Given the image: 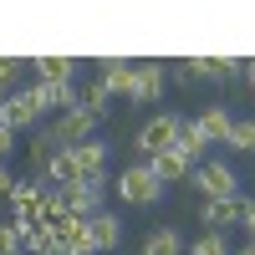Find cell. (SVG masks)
I'll list each match as a JSON object with an SVG mask.
<instances>
[{"label":"cell","instance_id":"obj_1","mask_svg":"<svg viewBox=\"0 0 255 255\" xmlns=\"http://www.w3.org/2000/svg\"><path fill=\"white\" fill-rule=\"evenodd\" d=\"M189 184L199 189V199H240V174H235L225 158H204V163H194Z\"/></svg>","mask_w":255,"mask_h":255},{"label":"cell","instance_id":"obj_2","mask_svg":"<svg viewBox=\"0 0 255 255\" xmlns=\"http://www.w3.org/2000/svg\"><path fill=\"white\" fill-rule=\"evenodd\" d=\"M118 199H123V204H133V209H148V204H158V199H163V184H158L153 168L138 158V163H128L123 174H118Z\"/></svg>","mask_w":255,"mask_h":255},{"label":"cell","instance_id":"obj_3","mask_svg":"<svg viewBox=\"0 0 255 255\" xmlns=\"http://www.w3.org/2000/svg\"><path fill=\"white\" fill-rule=\"evenodd\" d=\"M0 118H5V128H10V133H20V128H36L41 118H46V97H41V82L5 92V102H0Z\"/></svg>","mask_w":255,"mask_h":255},{"label":"cell","instance_id":"obj_4","mask_svg":"<svg viewBox=\"0 0 255 255\" xmlns=\"http://www.w3.org/2000/svg\"><path fill=\"white\" fill-rule=\"evenodd\" d=\"M179 123H184V113H153L143 128H138V138H133V148L143 153V163L153 158V153H163V148H174V138H179Z\"/></svg>","mask_w":255,"mask_h":255},{"label":"cell","instance_id":"obj_5","mask_svg":"<svg viewBox=\"0 0 255 255\" xmlns=\"http://www.w3.org/2000/svg\"><path fill=\"white\" fill-rule=\"evenodd\" d=\"M46 194H51V184L46 179H36V174H26V179H15L10 184V220H41V209H46Z\"/></svg>","mask_w":255,"mask_h":255},{"label":"cell","instance_id":"obj_6","mask_svg":"<svg viewBox=\"0 0 255 255\" xmlns=\"http://www.w3.org/2000/svg\"><path fill=\"white\" fill-rule=\"evenodd\" d=\"M168 87V72L158 67V61H138V72H133V92H128V102L133 108H153V102L163 97Z\"/></svg>","mask_w":255,"mask_h":255},{"label":"cell","instance_id":"obj_7","mask_svg":"<svg viewBox=\"0 0 255 255\" xmlns=\"http://www.w3.org/2000/svg\"><path fill=\"white\" fill-rule=\"evenodd\" d=\"M97 123L102 118H92L87 108H72V113H61L51 128H56V138H61V148H77V143H87V138H97Z\"/></svg>","mask_w":255,"mask_h":255},{"label":"cell","instance_id":"obj_8","mask_svg":"<svg viewBox=\"0 0 255 255\" xmlns=\"http://www.w3.org/2000/svg\"><path fill=\"white\" fill-rule=\"evenodd\" d=\"M133 72H138V61H128V56H102V61H97V82H102L113 97H128V92H133Z\"/></svg>","mask_w":255,"mask_h":255},{"label":"cell","instance_id":"obj_9","mask_svg":"<svg viewBox=\"0 0 255 255\" xmlns=\"http://www.w3.org/2000/svg\"><path fill=\"white\" fill-rule=\"evenodd\" d=\"M102 199H108V179H82V184L67 189V204H72L77 220H87V215H97V209H108Z\"/></svg>","mask_w":255,"mask_h":255},{"label":"cell","instance_id":"obj_10","mask_svg":"<svg viewBox=\"0 0 255 255\" xmlns=\"http://www.w3.org/2000/svg\"><path fill=\"white\" fill-rule=\"evenodd\" d=\"M240 209H245V194H240V199H204V204H199V225L225 235V230L240 225Z\"/></svg>","mask_w":255,"mask_h":255},{"label":"cell","instance_id":"obj_11","mask_svg":"<svg viewBox=\"0 0 255 255\" xmlns=\"http://www.w3.org/2000/svg\"><path fill=\"white\" fill-rule=\"evenodd\" d=\"M72 158H77V184H82V179H108V143H102V138L77 143Z\"/></svg>","mask_w":255,"mask_h":255},{"label":"cell","instance_id":"obj_12","mask_svg":"<svg viewBox=\"0 0 255 255\" xmlns=\"http://www.w3.org/2000/svg\"><path fill=\"white\" fill-rule=\"evenodd\" d=\"M194 128L204 133V143H209V148H225V138H230V128H235V118H230L225 102H209V108L194 118Z\"/></svg>","mask_w":255,"mask_h":255},{"label":"cell","instance_id":"obj_13","mask_svg":"<svg viewBox=\"0 0 255 255\" xmlns=\"http://www.w3.org/2000/svg\"><path fill=\"white\" fill-rule=\"evenodd\" d=\"M87 235H92V250H118L123 245V220L113 215V209H97V215H87Z\"/></svg>","mask_w":255,"mask_h":255},{"label":"cell","instance_id":"obj_14","mask_svg":"<svg viewBox=\"0 0 255 255\" xmlns=\"http://www.w3.org/2000/svg\"><path fill=\"white\" fill-rule=\"evenodd\" d=\"M56 148H61L56 128H51V123H36V128H31V148H26V153H31V174H36V179L46 174V163H51Z\"/></svg>","mask_w":255,"mask_h":255},{"label":"cell","instance_id":"obj_15","mask_svg":"<svg viewBox=\"0 0 255 255\" xmlns=\"http://www.w3.org/2000/svg\"><path fill=\"white\" fill-rule=\"evenodd\" d=\"M148 168L158 174V184H163V189H168V184H189V174H194V163H189L184 153H174V148L153 153V158H148Z\"/></svg>","mask_w":255,"mask_h":255},{"label":"cell","instance_id":"obj_16","mask_svg":"<svg viewBox=\"0 0 255 255\" xmlns=\"http://www.w3.org/2000/svg\"><path fill=\"white\" fill-rule=\"evenodd\" d=\"M20 225V250L26 255H56V230L46 220H15Z\"/></svg>","mask_w":255,"mask_h":255},{"label":"cell","instance_id":"obj_17","mask_svg":"<svg viewBox=\"0 0 255 255\" xmlns=\"http://www.w3.org/2000/svg\"><path fill=\"white\" fill-rule=\"evenodd\" d=\"M26 67L36 72V82H77V56H31Z\"/></svg>","mask_w":255,"mask_h":255},{"label":"cell","instance_id":"obj_18","mask_svg":"<svg viewBox=\"0 0 255 255\" xmlns=\"http://www.w3.org/2000/svg\"><path fill=\"white\" fill-rule=\"evenodd\" d=\"M138 255H184V235H179L174 225H158V230H148V235H143Z\"/></svg>","mask_w":255,"mask_h":255},{"label":"cell","instance_id":"obj_19","mask_svg":"<svg viewBox=\"0 0 255 255\" xmlns=\"http://www.w3.org/2000/svg\"><path fill=\"white\" fill-rule=\"evenodd\" d=\"M174 153H184L189 163H204V153H209V143H204V133L194 128V118H184V123H179V138H174Z\"/></svg>","mask_w":255,"mask_h":255},{"label":"cell","instance_id":"obj_20","mask_svg":"<svg viewBox=\"0 0 255 255\" xmlns=\"http://www.w3.org/2000/svg\"><path fill=\"white\" fill-rule=\"evenodd\" d=\"M184 255H235V250H230V235H220V230H199V235L184 245Z\"/></svg>","mask_w":255,"mask_h":255},{"label":"cell","instance_id":"obj_21","mask_svg":"<svg viewBox=\"0 0 255 255\" xmlns=\"http://www.w3.org/2000/svg\"><path fill=\"white\" fill-rule=\"evenodd\" d=\"M82 108H87L92 118H108L113 113V92L102 87V82H87V87H82Z\"/></svg>","mask_w":255,"mask_h":255},{"label":"cell","instance_id":"obj_22","mask_svg":"<svg viewBox=\"0 0 255 255\" xmlns=\"http://www.w3.org/2000/svg\"><path fill=\"white\" fill-rule=\"evenodd\" d=\"M225 148H240V153H250V148H255V118H245V123H235V128H230Z\"/></svg>","mask_w":255,"mask_h":255},{"label":"cell","instance_id":"obj_23","mask_svg":"<svg viewBox=\"0 0 255 255\" xmlns=\"http://www.w3.org/2000/svg\"><path fill=\"white\" fill-rule=\"evenodd\" d=\"M26 72V61L20 56H0V92H15V77Z\"/></svg>","mask_w":255,"mask_h":255},{"label":"cell","instance_id":"obj_24","mask_svg":"<svg viewBox=\"0 0 255 255\" xmlns=\"http://www.w3.org/2000/svg\"><path fill=\"white\" fill-rule=\"evenodd\" d=\"M15 250H20V225L5 220V225H0V255H15Z\"/></svg>","mask_w":255,"mask_h":255},{"label":"cell","instance_id":"obj_25","mask_svg":"<svg viewBox=\"0 0 255 255\" xmlns=\"http://www.w3.org/2000/svg\"><path fill=\"white\" fill-rule=\"evenodd\" d=\"M240 230L255 240V199H245V209H240Z\"/></svg>","mask_w":255,"mask_h":255},{"label":"cell","instance_id":"obj_26","mask_svg":"<svg viewBox=\"0 0 255 255\" xmlns=\"http://www.w3.org/2000/svg\"><path fill=\"white\" fill-rule=\"evenodd\" d=\"M10 153H15V133L0 123V158H10Z\"/></svg>","mask_w":255,"mask_h":255},{"label":"cell","instance_id":"obj_27","mask_svg":"<svg viewBox=\"0 0 255 255\" xmlns=\"http://www.w3.org/2000/svg\"><path fill=\"white\" fill-rule=\"evenodd\" d=\"M10 184H15V174H10V163L0 158V194H10Z\"/></svg>","mask_w":255,"mask_h":255},{"label":"cell","instance_id":"obj_28","mask_svg":"<svg viewBox=\"0 0 255 255\" xmlns=\"http://www.w3.org/2000/svg\"><path fill=\"white\" fill-rule=\"evenodd\" d=\"M245 77H250V87H255V56H245Z\"/></svg>","mask_w":255,"mask_h":255},{"label":"cell","instance_id":"obj_29","mask_svg":"<svg viewBox=\"0 0 255 255\" xmlns=\"http://www.w3.org/2000/svg\"><path fill=\"white\" fill-rule=\"evenodd\" d=\"M235 255H255V240H245V245H240V250H235Z\"/></svg>","mask_w":255,"mask_h":255},{"label":"cell","instance_id":"obj_30","mask_svg":"<svg viewBox=\"0 0 255 255\" xmlns=\"http://www.w3.org/2000/svg\"><path fill=\"white\" fill-rule=\"evenodd\" d=\"M15 255H26V250H15Z\"/></svg>","mask_w":255,"mask_h":255}]
</instances>
